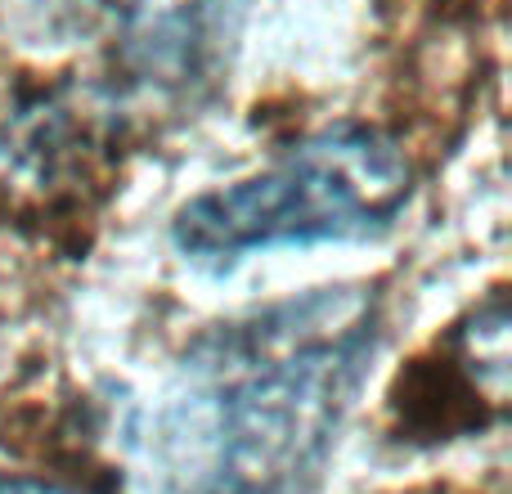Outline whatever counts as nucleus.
<instances>
[{"label":"nucleus","mask_w":512,"mask_h":494,"mask_svg":"<svg viewBox=\"0 0 512 494\" xmlns=\"http://www.w3.org/2000/svg\"><path fill=\"white\" fill-rule=\"evenodd\" d=\"M0 494H81V490H72V486H59V481L9 477V472H0Z\"/></svg>","instance_id":"4"},{"label":"nucleus","mask_w":512,"mask_h":494,"mask_svg":"<svg viewBox=\"0 0 512 494\" xmlns=\"http://www.w3.org/2000/svg\"><path fill=\"white\" fill-rule=\"evenodd\" d=\"M414 194L409 158L391 135L342 122L306 135L265 171L180 207L171 239L203 270L288 243H355L382 234Z\"/></svg>","instance_id":"2"},{"label":"nucleus","mask_w":512,"mask_h":494,"mask_svg":"<svg viewBox=\"0 0 512 494\" xmlns=\"http://www.w3.org/2000/svg\"><path fill=\"white\" fill-rule=\"evenodd\" d=\"M243 0H0L9 32L45 45H95L135 90L212 81Z\"/></svg>","instance_id":"3"},{"label":"nucleus","mask_w":512,"mask_h":494,"mask_svg":"<svg viewBox=\"0 0 512 494\" xmlns=\"http://www.w3.org/2000/svg\"><path fill=\"white\" fill-rule=\"evenodd\" d=\"M373 346L369 288H315L207 328L153 427V494H310Z\"/></svg>","instance_id":"1"}]
</instances>
